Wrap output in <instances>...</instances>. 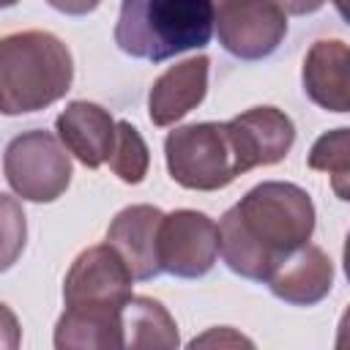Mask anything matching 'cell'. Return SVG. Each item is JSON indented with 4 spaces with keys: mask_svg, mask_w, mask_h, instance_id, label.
Here are the masks:
<instances>
[{
    "mask_svg": "<svg viewBox=\"0 0 350 350\" xmlns=\"http://www.w3.org/2000/svg\"><path fill=\"white\" fill-rule=\"evenodd\" d=\"M219 227V254L227 268L252 282H268L276 265L309 243L314 232L312 197L284 180H265L232 205Z\"/></svg>",
    "mask_w": 350,
    "mask_h": 350,
    "instance_id": "6da1fadb",
    "label": "cell"
},
{
    "mask_svg": "<svg viewBox=\"0 0 350 350\" xmlns=\"http://www.w3.org/2000/svg\"><path fill=\"white\" fill-rule=\"evenodd\" d=\"M74 79L68 46L46 30L0 38V115H27L60 101Z\"/></svg>",
    "mask_w": 350,
    "mask_h": 350,
    "instance_id": "7a4b0ae2",
    "label": "cell"
},
{
    "mask_svg": "<svg viewBox=\"0 0 350 350\" xmlns=\"http://www.w3.org/2000/svg\"><path fill=\"white\" fill-rule=\"evenodd\" d=\"M211 36V0H120L115 44L137 60L161 63L205 46Z\"/></svg>",
    "mask_w": 350,
    "mask_h": 350,
    "instance_id": "3957f363",
    "label": "cell"
},
{
    "mask_svg": "<svg viewBox=\"0 0 350 350\" xmlns=\"http://www.w3.org/2000/svg\"><path fill=\"white\" fill-rule=\"evenodd\" d=\"M167 170L175 183L194 191H216L246 172L230 123H191L167 134Z\"/></svg>",
    "mask_w": 350,
    "mask_h": 350,
    "instance_id": "277c9868",
    "label": "cell"
},
{
    "mask_svg": "<svg viewBox=\"0 0 350 350\" xmlns=\"http://www.w3.org/2000/svg\"><path fill=\"white\" fill-rule=\"evenodd\" d=\"M3 175L22 200L52 202L71 183V159L55 134L33 129L8 142L3 153Z\"/></svg>",
    "mask_w": 350,
    "mask_h": 350,
    "instance_id": "5b68a950",
    "label": "cell"
},
{
    "mask_svg": "<svg viewBox=\"0 0 350 350\" xmlns=\"http://www.w3.org/2000/svg\"><path fill=\"white\" fill-rule=\"evenodd\" d=\"M131 271L109 243L85 249L68 268L63 282L66 309L120 314L131 298Z\"/></svg>",
    "mask_w": 350,
    "mask_h": 350,
    "instance_id": "8992f818",
    "label": "cell"
},
{
    "mask_svg": "<svg viewBox=\"0 0 350 350\" xmlns=\"http://www.w3.org/2000/svg\"><path fill=\"white\" fill-rule=\"evenodd\" d=\"M219 44L241 60H262L287 36V16L273 0H211Z\"/></svg>",
    "mask_w": 350,
    "mask_h": 350,
    "instance_id": "52a82bcc",
    "label": "cell"
},
{
    "mask_svg": "<svg viewBox=\"0 0 350 350\" xmlns=\"http://www.w3.org/2000/svg\"><path fill=\"white\" fill-rule=\"evenodd\" d=\"M159 268L178 279L205 276L219 257V227L202 211H172L159 224Z\"/></svg>",
    "mask_w": 350,
    "mask_h": 350,
    "instance_id": "ba28073f",
    "label": "cell"
},
{
    "mask_svg": "<svg viewBox=\"0 0 350 350\" xmlns=\"http://www.w3.org/2000/svg\"><path fill=\"white\" fill-rule=\"evenodd\" d=\"M227 123L246 164V172L282 161L295 142L293 120L276 107H252Z\"/></svg>",
    "mask_w": 350,
    "mask_h": 350,
    "instance_id": "9c48e42d",
    "label": "cell"
},
{
    "mask_svg": "<svg viewBox=\"0 0 350 350\" xmlns=\"http://www.w3.org/2000/svg\"><path fill=\"white\" fill-rule=\"evenodd\" d=\"M161 216L164 213L153 205H129L112 219L107 230V243L120 254L131 276L139 282L156 279L161 273L156 252Z\"/></svg>",
    "mask_w": 350,
    "mask_h": 350,
    "instance_id": "30bf717a",
    "label": "cell"
},
{
    "mask_svg": "<svg viewBox=\"0 0 350 350\" xmlns=\"http://www.w3.org/2000/svg\"><path fill=\"white\" fill-rule=\"evenodd\" d=\"M268 287L276 298L293 306H312L331 293L334 262L320 246L304 243L276 265L268 276Z\"/></svg>",
    "mask_w": 350,
    "mask_h": 350,
    "instance_id": "8fae6325",
    "label": "cell"
},
{
    "mask_svg": "<svg viewBox=\"0 0 350 350\" xmlns=\"http://www.w3.org/2000/svg\"><path fill=\"white\" fill-rule=\"evenodd\" d=\"M208 66L205 55L189 57L183 63L170 66L148 93V115L153 126H172L183 115H189L208 90Z\"/></svg>",
    "mask_w": 350,
    "mask_h": 350,
    "instance_id": "7c38bea8",
    "label": "cell"
},
{
    "mask_svg": "<svg viewBox=\"0 0 350 350\" xmlns=\"http://www.w3.org/2000/svg\"><path fill=\"white\" fill-rule=\"evenodd\" d=\"M115 118L93 101H71L55 120L57 139L85 167H101L115 145Z\"/></svg>",
    "mask_w": 350,
    "mask_h": 350,
    "instance_id": "4fadbf2b",
    "label": "cell"
},
{
    "mask_svg": "<svg viewBox=\"0 0 350 350\" xmlns=\"http://www.w3.org/2000/svg\"><path fill=\"white\" fill-rule=\"evenodd\" d=\"M304 93L328 112L350 109V49L339 38L314 41L304 57Z\"/></svg>",
    "mask_w": 350,
    "mask_h": 350,
    "instance_id": "5bb4252c",
    "label": "cell"
},
{
    "mask_svg": "<svg viewBox=\"0 0 350 350\" xmlns=\"http://www.w3.org/2000/svg\"><path fill=\"white\" fill-rule=\"evenodd\" d=\"M123 347H178L172 314L148 295H131L120 312Z\"/></svg>",
    "mask_w": 350,
    "mask_h": 350,
    "instance_id": "9a60e30c",
    "label": "cell"
},
{
    "mask_svg": "<svg viewBox=\"0 0 350 350\" xmlns=\"http://www.w3.org/2000/svg\"><path fill=\"white\" fill-rule=\"evenodd\" d=\"M55 347L57 350H107V347H123V331H120V314L109 312H82V309H66L55 325Z\"/></svg>",
    "mask_w": 350,
    "mask_h": 350,
    "instance_id": "2e32d148",
    "label": "cell"
},
{
    "mask_svg": "<svg viewBox=\"0 0 350 350\" xmlns=\"http://www.w3.org/2000/svg\"><path fill=\"white\" fill-rule=\"evenodd\" d=\"M309 167L328 172L331 186L339 200H347V180H350V131L347 129H334L325 131L309 150Z\"/></svg>",
    "mask_w": 350,
    "mask_h": 350,
    "instance_id": "e0dca14e",
    "label": "cell"
},
{
    "mask_svg": "<svg viewBox=\"0 0 350 350\" xmlns=\"http://www.w3.org/2000/svg\"><path fill=\"white\" fill-rule=\"evenodd\" d=\"M107 161L123 183H139L148 175V164H150L148 145H145L142 134L129 120L115 123V145H112V153Z\"/></svg>",
    "mask_w": 350,
    "mask_h": 350,
    "instance_id": "ac0fdd59",
    "label": "cell"
},
{
    "mask_svg": "<svg viewBox=\"0 0 350 350\" xmlns=\"http://www.w3.org/2000/svg\"><path fill=\"white\" fill-rule=\"evenodd\" d=\"M27 241V219L16 197L0 191V273L8 271Z\"/></svg>",
    "mask_w": 350,
    "mask_h": 350,
    "instance_id": "d6986e66",
    "label": "cell"
},
{
    "mask_svg": "<svg viewBox=\"0 0 350 350\" xmlns=\"http://www.w3.org/2000/svg\"><path fill=\"white\" fill-rule=\"evenodd\" d=\"M19 342H22L19 320H16V314L0 301V347H3V350H16Z\"/></svg>",
    "mask_w": 350,
    "mask_h": 350,
    "instance_id": "ffe728a7",
    "label": "cell"
},
{
    "mask_svg": "<svg viewBox=\"0 0 350 350\" xmlns=\"http://www.w3.org/2000/svg\"><path fill=\"white\" fill-rule=\"evenodd\" d=\"M46 3H49L55 11H60V14H68V16H85V14L96 11L101 0H46Z\"/></svg>",
    "mask_w": 350,
    "mask_h": 350,
    "instance_id": "44dd1931",
    "label": "cell"
},
{
    "mask_svg": "<svg viewBox=\"0 0 350 350\" xmlns=\"http://www.w3.org/2000/svg\"><path fill=\"white\" fill-rule=\"evenodd\" d=\"M284 14H293V16H306V14H314L325 5V0H273Z\"/></svg>",
    "mask_w": 350,
    "mask_h": 350,
    "instance_id": "7402d4cb",
    "label": "cell"
},
{
    "mask_svg": "<svg viewBox=\"0 0 350 350\" xmlns=\"http://www.w3.org/2000/svg\"><path fill=\"white\" fill-rule=\"evenodd\" d=\"M19 0H0V8H11V5H16Z\"/></svg>",
    "mask_w": 350,
    "mask_h": 350,
    "instance_id": "603a6c76",
    "label": "cell"
}]
</instances>
